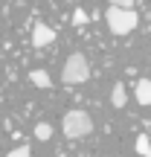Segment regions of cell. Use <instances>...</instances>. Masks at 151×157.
<instances>
[{
    "label": "cell",
    "instance_id": "ba28073f",
    "mask_svg": "<svg viewBox=\"0 0 151 157\" xmlns=\"http://www.w3.org/2000/svg\"><path fill=\"white\" fill-rule=\"evenodd\" d=\"M134 148H137V154H140V157H151V140H148L145 134H140V137H137Z\"/></svg>",
    "mask_w": 151,
    "mask_h": 157
},
{
    "label": "cell",
    "instance_id": "5b68a950",
    "mask_svg": "<svg viewBox=\"0 0 151 157\" xmlns=\"http://www.w3.org/2000/svg\"><path fill=\"white\" fill-rule=\"evenodd\" d=\"M134 93H137V102L140 105H151V78H140Z\"/></svg>",
    "mask_w": 151,
    "mask_h": 157
},
{
    "label": "cell",
    "instance_id": "4fadbf2b",
    "mask_svg": "<svg viewBox=\"0 0 151 157\" xmlns=\"http://www.w3.org/2000/svg\"><path fill=\"white\" fill-rule=\"evenodd\" d=\"M58 157H64V154H58Z\"/></svg>",
    "mask_w": 151,
    "mask_h": 157
},
{
    "label": "cell",
    "instance_id": "7a4b0ae2",
    "mask_svg": "<svg viewBox=\"0 0 151 157\" xmlns=\"http://www.w3.org/2000/svg\"><path fill=\"white\" fill-rule=\"evenodd\" d=\"M61 131L67 140H81L93 131V119H90L87 111H67L61 119Z\"/></svg>",
    "mask_w": 151,
    "mask_h": 157
},
{
    "label": "cell",
    "instance_id": "7c38bea8",
    "mask_svg": "<svg viewBox=\"0 0 151 157\" xmlns=\"http://www.w3.org/2000/svg\"><path fill=\"white\" fill-rule=\"evenodd\" d=\"M137 0H111V6H116V9H134Z\"/></svg>",
    "mask_w": 151,
    "mask_h": 157
},
{
    "label": "cell",
    "instance_id": "9c48e42d",
    "mask_svg": "<svg viewBox=\"0 0 151 157\" xmlns=\"http://www.w3.org/2000/svg\"><path fill=\"white\" fill-rule=\"evenodd\" d=\"M50 137H52V125H50V122H38V125H35V140L47 143Z\"/></svg>",
    "mask_w": 151,
    "mask_h": 157
},
{
    "label": "cell",
    "instance_id": "277c9868",
    "mask_svg": "<svg viewBox=\"0 0 151 157\" xmlns=\"http://www.w3.org/2000/svg\"><path fill=\"white\" fill-rule=\"evenodd\" d=\"M55 41V32H52V26H47V23H35L32 26V44L35 47H47V44H52Z\"/></svg>",
    "mask_w": 151,
    "mask_h": 157
},
{
    "label": "cell",
    "instance_id": "3957f363",
    "mask_svg": "<svg viewBox=\"0 0 151 157\" xmlns=\"http://www.w3.org/2000/svg\"><path fill=\"white\" fill-rule=\"evenodd\" d=\"M87 78H90V64H87V58H84L81 52L67 56L64 70H61V82H64V84H84Z\"/></svg>",
    "mask_w": 151,
    "mask_h": 157
},
{
    "label": "cell",
    "instance_id": "8992f818",
    "mask_svg": "<svg viewBox=\"0 0 151 157\" xmlns=\"http://www.w3.org/2000/svg\"><path fill=\"white\" fill-rule=\"evenodd\" d=\"M29 82H32L35 87L47 90V87L52 84V78H50V73H47V70H29Z\"/></svg>",
    "mask_w": 151,
    "mask_h": 157
},
{
    "label": "cell",
    "instance_id": "8fae6325",
    "mask_svg": "<svg viewBox=\"0 0 151 157\" xmlns=\"http://www.w3.org/2000/svg\"><path fill=\"white\" fill-rule=\"evenodd\" d=\"M6 157H32V151H29V146H17V148H12Z\"/></svg>",
    "mask_w": 151,
    "mask_h": 157
},
{
    "label": "cell",
    "instance_id": "6da1fadb",
    "mask_svg": "<svg viewBox=\"0 0 151 157\" xmlns=\"http://www.w3.org/2000/svg\"><path fill=\"white\" fill-rule=\"evenodd\" d=\"M105 23H108V29H111L113 35H128V32L137 29L140 15H137L134 9H116V6H111V9L105 12Z\"/></svg>",
    "mask_w": 151,
    "mask_h": 157
},
{
    "label": "cell",
    "instance_id": "30bf717a",
    "mask_svg": "<svg viewBox=\"0 0 151 157\" xmlns=\"http://www.w3.org/2000/svg\"><path fill=\"white\" fill-rule=\"evenodd\" d=\"M87 21H90V15L84 9H76L73 12V23H76V26H81V23H87Z\"/></svg>",
    "mask_w": 151,
    "mask_h": 157
},
{
    "label": "cell",
    "instance_id": "52a82bcc",
    "mask_svg": "<svg viewBox=\"0 0 151 157\" xmlns=\"http://www.w3.org/2000/svg\"><path fill=\"white\" fill-rule=\"evenodd\" d=\"M125 102H128L125 84H122V82H116V84H113V90H111V105H113V108H125Z\"/></svg>",
    "mask_w": 151,
    "mask_h": 157
}]
</instances>
